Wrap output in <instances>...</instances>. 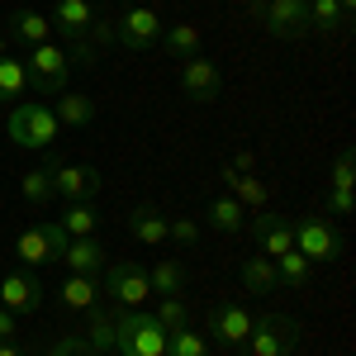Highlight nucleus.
<instances>
[{"mask_svg": "<svg viewBox=\"0 0 356 356\" xmlns=\"http://www.w3.org/2000/svg\"><path fill=\"white\" fill-rule=\"evenodd\" d=\"M171 332L157 323V314L147 309H124L114 314V352L119 356H166Z\"/></svg>", "mask_w": 356, "mask_h": 356, "instance_id": "1", "label": "nucleus"}, {"mask_svg": "<svg viewBox=\"0 0 356 356\" xmlns=\"http://www.w3.org/2000/svg\"><path fill=\"white\" fill-rule=\"evenodd\" d=\"M53 33H62V43H72L81 62L95 57V29H100V15L90 0H57L53 15H48Z\"/></svg>", "mask_w": 356, "mask_h": 356, "instance_id": "2", "label": "nucleus"}, {"mask_svg": "<svg viewBox=\"0 0 356 356\" xmlns=\"http://www.w3.org/2000/svg\"><path fill=\"white\" fill-rule=\"evenodd\" d=\"M5 129H10V143L33 147V152H53L57 134H62L53 105H15L10 119H5Z\"/></svg>", "mask_w": 356, "mask_h": 356, "instance_id": "3", "label": "nucleus"}, {"mask_svg": "<svg viewBox=\"0 0 356 356\" xmlns=\"http://www.w3.org/2000/svg\"><path fill=\"white\" fill-rule=\"evenodd\" d=\"M295 347H300V323L285 318V314L252 318V332H247V342H243L247 356H295Z\"/></svg>", "mask_w": 356, "mask_h": 356, "instance_id": "4", "label": "nucleus"}, {"mask_svg": "<svg viewBox=\"0 0 356 356\" xmlns=\"http://www.w3.org/2000/svg\"><path fill=\"white\" fill-rule=\"evenodd\" d=\"M24 72H29V86H33V90L62 95V90H67V76H72V53H67L62 43H38V48H29Z\"/></svg>", "mask_w": 356, "mask_h": 356, "instance_id": "5", "label": "nucleus"}, {"mask_svg": "<svg viewBox=\"0 0 356 356\" xmlns=\"http://www.w3.org/2000/svg\"><path fill=\"white\" fill-rule=\"evenodd\" d=\"M162 15L152 10V5H129L119 19H114V43L119 48H129V53H147V48H157V38H162Z\"/></svg>", "mask_w": 356, "mask_h": 356, "instance_id": "6", "label": "nucleus"}, {"mask_svg": "<svg viewBox=\"0 0 356 356\" xmlns=\"http://www.w3.org/2000/svg\"><path fill=\"white\" fill-rule=\"evenodd\" d=\"M67 228L57 219L38 223V228H24L19 238H15V252H19V261L24 266H53V261H62V252H67Z\"/></svg>", "mask_w": 356, "mask_h": 356, "instance_id": "7", "label": "nucleus"}, {"mask_svg": "<svg viewBox=\"0 0 356 356\" xmlns=\"http://www.w3.org/2000/svg\"><path fill=\"white\" fill-rule=\"evenodd\" d=\"M105 295H110L119 309H143V304L152 300V280H147V266H138V261H114L105 266Z\"/></svg>", "mask_w": 356, "mask_h": 356, "instance_id": "8", "label": "nucleus"}, {"mask_svg": "<svg viewBox=\"0 0 356 356\" xmlns=\"http://www.w3.org/2000/svg\"><path fill=\"white\" fill-rule=\"evenodd\" d=\"M290 233H295V252L309 257L314 266L342 257V238H337V228L323 223V219H314V214H309V219H295V223H290Z\"/></svg>", "mask_w": 356, "mask_h": 356, "instance_id": "9", "label": "nucleus"}, {"mask_svg": "<svg viewBox=\"0 0 356 356\" xmlns=\"http://www.w3.org/2000/svg\"><path fill=\"white\" fill-rule=\"evenodd\" d=\"M43 171H48V181H53V195H62L67 204L100 195V171H95V166H72V162H62V157H48Z\"/></svg>", "mask_w": 356, "mask_h": 356, "instance_id": "10", "label": "nucleus"}, {"mask_svg": "<svg viewBox=\"0 0 356 356\" xmlns=\"http://www.w3.org/2000/svg\"><path fill=\"white\" fill-rule=\"evenodd\" d=\"M209 332L219 337L223 347H243L247 332H252V309L238 300H219L209 309Z\"/></svg>", "mask_w": 356, "mask_h": 356, "instance_id": "11", "label": "nucleus"}, {"mask_svg": "<svg viewBox=\"0 0 356 356\" xmlns=\"http://www.w3.org/2000/svg\"><path fill=\"white\" fill-rule=\"evenodd\" d=\"M261 24L271 38H304L309 33V5L304 0H266Z\"/></svg>", "mask_w": 356, "mask_h": 356, "instance_id": "12", "label": "nucleus"}, {"mask_svg": "<svg viewBox=\"0 0 356 356\" xmlns=\"http://www.w3.org/2000/svg\"><path fill=\"white\" fill-rule=\"evenodd\" d=\"M181 90L191 95L195 105H214L219 90H223L219 67H214L209 57H186V67H181Z\"/></svg>", "mask_w": 356, "mask_h": 356, "instance_id": "13", "label": "nucleus"}, {"mask_svg": "<svg viewBox=\"0 0 356 356\" xmlns=\"http://www.w3.org/2000/svg\"><path fill=\"white\" fill-rule=\"evenodd\" d=\"M38 304H43L38 275H29V271H5L0 275V309H10V314H33Z\"/></svg>", "mask_w": 356, "mask_h": 356, "instance_id": "14", "label": "nucleus"}, {"mask_svg": "<svg viewBox=\"0 0 356 356\" xmlns=\"http://www.w3.org/2000/svg\"><path fill=\"white\" fill-rule=\"evenodd\" d=\"M252 238L261 243L266 257H285V252H295V233H290V219H280V214H252Z\"/></svg>", "mask_w": 356, "mask_h": 356, "instance_id": "15", "label": "nucleus"}, {"mask_svg": "<svg viewBox=\"0 0 356 356\" xmlns=\"http://www.w3.org/2000/svg\"><path fill=\"white\" fill-rule=\"evenodd\" d=\"M10 38H15L19 48H38V43H53V24H48V15H38V10H15V15H10Z\"/></svg>", "mask_w": 356, "mask_h": 356, "instance_id": "16", "label": "nucleus"}, {"mask_svg": "<svg viewBox=\"0 0 356 356\" xmlns=\"http://www.w3.org/2000/svg\"><path fill=\"white\" fill-rule=\"evenodd\" d=\"M62 261H67L76 275H100L105 266H110V261H105V247L95 243V238H72L67 252H62Z\"/></svg>", "mask_w": 356, "mask_h": 356, "instance_id": "17", "label": "nucleus"}, {"mask_svg": "<svg viewBox=\"0 0 356 356\" xmlns=\"http://www.w3.org/2000/svg\"><path fill=\"white\" fill-rule=\"evenodd\" d=\"M86 314H90V323H86V347L95 356H114V314L100 309V304H90Z\"/></svg>", "mask_w": 356, "mask_h": 356, "instance_id": "18", "label": "nucleus"}, {"mask_svg": "<svg viewBox=\"0 0 356 356\" xmlns=\"http://www.w3.org/2000/svg\"><path fill=\"white\" fill-rule=\"evenodd\" d=\"M129 233H134L143 247H162V243H166V219H162V209H152V204H138L134 219H129Z\"/></svg>", "mask_w": 356, "mask_h": 356, "instance_id": "19", "label": "nucleus"}, {"mask_svg": "<svg viewBox=\"0 0 356 356\" xmlns=\"http://www.w3.org/2000/svg\"><path fill=\"white\" fill-rule=\"evenodd\" d=\"M53 114H57V124H72V129H86L90 119H95V100L90 95H81V90H62V100L53 105Z\"/></svg>", "mask_w": 356, "mask_h": 356, "instance_id": "20", "label": "nucleus"}, {"mask_svg": "<svg viewBox=\"0 0 356 356\" xmlns=\"http://www.w3.org/2000/svg\"><path fill=\"white\" fill-rule=\"evenodd\" d=\"M238 275H243V285L252 290V295H275V290H280V275H275L271 257H247Z\"/></svg>", "mask_w": 356, "mask_h": 356, "instance_id": "21", "label": "nucleus"}, {"mask_svg": "<svg viewBox=\"0 0 356 356\" xmlns=\"http://www.w3.org/2000/svg\"><path fill=\"white\" fill-rule=\"evenodd\" d=\"M147 280H152V300H157V295H181V290H186V266L171 261V257H162V261L147 266Z\"/></svg>", "mask_w": 356, "mask_h": 356, "instance_id": "22", "label": "nucleus"}, {"mask_svg": "<svg viewBox=\"0 0 356 356\" xmlns=\"http://www.w3.org/2000/svg\"><path fill=\"white\" fill-rule=\"evenodd\" d=\"M209 223H214L219 233H243L247 228V204H238L233 195H219V200H209Z\"/></svg>", "mask_w": 356, "mask_h": 356, "instance_id": "23", "label": "nucleus"}, {"mask_svg": "<svg viewBox=\"0 0 356 356\" xmlns=\"http://www.w3.org/2000/svg\"><path fill=\"white\" fill-rule=\"evenodd\" d=\"M223 181H228V191H233L238 204H252V209L266 204V186H261L252 171H233V166H223Z\"/></svg>", "mask_w": 356, "mask_h": 356, "instance_id": "24", "label": "nucleus"}, {"mask_svg": "<svg viewBox=\"0 0 356 356\" xmlns=\"http://www.w3.org/2000/svg\"><path fill=\"white\" fill-rule=\"evenodd\" d=\"M62 228H67V238H95V228H100V209H95L90 200H76V204H67Z\"/></svg>", "mask_w": 356, "mask_h": 356, "instance_id": "25", "label": "nucleus"}, {"mask_svg": "<svg viewBox=\"0 0 356 356\" xmlns=\"http://www.w3.org/2000/svg\"><path fill=\"white\" fill-rule=\"evenodd\" d=\"M157 43H162L171 57H200V29L195 24H166Z\"/></svg>", "mask_w": 356, "mask_h": 356, "instance_id": "26", "label": "nucleus"}, {"mask_svg": "<svg viewBox=\"0 0 356 356\" xmlns=\"http://www.w3.org/2000/svg\"><path fill=\"white\" fill-rule=\"evenodd\" d=\"M62 304L67 309H90V304H100V275H76L62 285Z\"/></svg>", "mask_w": 356, "mask_h": 356, "instance_id": "27", "label": "nucleus"}, {"mask_svg": "<svg viewBox=\"0 0 356 356\" xmlns=\"http://www.w3.org/2000/svg\"><path fill=\"white\" fill-rule=\"evenodd\" d=\"M24 86H29L24 62H19V57H5V53H0V105H15V100L24 95Z\"/></svg>", "mask_w": 356, "mask_h": 356, "instance_id": "28", "label": "nucleus"}, {"mask_svg": "<svg viewBox=\"0 0 356 356\" xmlns=\"http://www.w3.org/2000/svg\"><path fill=\"white\" fill-rule=\"evenodd\" d=\"M275 275H280V285L304 290V285H309V275H314V261L300 257V252H285V257H275Z\"/></svg>", "mask_w": 356, "mask_h": 356, "instance_id": "29", "label": "nucleus"}, {"mask_svg": "<svg viewBox=\"0 0 356 356\" xmlns=\"http://www.w3.org/2000/svg\"><path fill=\"white\" fill-rule=\"evenodd\" d=\"M347 19L352 15L337 0H309V29H328L332 33V29H347Z\"/></svg>", "mask_w": 356, "mask_h": 356, "instance_id": "30", "label": "nucleus"}, {"mask_svg": "<svg viewBox=\"0 0 356 356\" xmlns=\"http://www.w3.org/2000/svg\"><path fill=\"white\" fill-rule=\"evenodd\" d=\"M157 323H162L166 332H181V328H191V314H186V304H181V295H157Z\"/></svg>", "mask_w": 356, "mask_h": 356, "instance_id": "31", "label": "nucleus"}, {"mask_svg": "<svg viewBox=\"0 0 356 356\" xmlns=\"http://www.w3.org/2000/svg\"><path fill=\"white\" fill-rule=\"evenodd\" d=\"M166 356H209V342H204L200 332L181 328V332H171V337H166Z\"/></svg>", "mask_w": 356, "mask_h": 356, "instance_id": "32", "label": "nucleus"}, {"mask_svg": "<svg viewBox=\"0 0 356 356\" xmlns=\"http://www.w3.org/2000/svg\"><path fill=\"white\" fill-rule=\"evenodd\" d=\"M352 186H356V152L342 147V152L332 157V191H352Z\"/></svg>", "mask_w": 356, "mask_h": 356, "instance_id": "33", "label": "nucleus"}, {"mask_svg": "<svg viewBox=\"0 0 356 356\" xmlns=\"http://www.w3.org/2000/svg\"><path fill=\"white\" fill-rule=\"evenodd\" d=\"M19 191H24L29 204H48V200H53V181H48V171H24Z\"/></svg>", "mask_w": 356, "mask_h": 356, "instance_id": "34", "label": "nucleus"}, {"mask_svg": "<svg viewBox=\"0 0 356 356\" xmlns=\"http://www.w3.org/2000/svg\"><path fill=\"white\" fill-rule=\"evenodd\" d=\"M43 356H95V352L86 347V337H72V332H62V337H53V342L43 347Z\"/></svg>", "mask_w": 356, "mask_h": 356, "instance_id": "35", "label": "nucleus"}, {"mask_svg": "<svg viewBox=\"0 0 356 356\" xmlns=\"http://www.w3.org/2000/svg\"><path fill=\"white\" fill-rule=\"evenodd\" d=\"M166 238H176V243H200V223L195 219H166Z\"/></svg>", "mask_w": 356, "mask_h": 356, "instance_id": "36", "label": "nucleus"}, {"mask_svg": "<svg viewBox=\"0 0 356 356\" xmlns=\"http://www.w3.org/2000/svg\"><path fill=\"white\" fill-rule=\"evenodd\" d=\"M328 209H332V214H342V219H347V214L356 209V195H352V191H332V195H328Z\"/></svg>", "mask_w": 356, "mask_h": 356, "instance_id": "37", "label": "nucleus"}, {"mask_svg": "<svg viewBox=\"0 0 356 356\" xmlns=\"http://www.w3.org/2000/svg\"><path fill=\"white\" fill-rule=\"evenodd\" d=\"M15 332H19V314L0 309V342H15Z\"/></svg>", "mask_w": 356, "mask_h": 356, "instance_id": "38", "label": "nucleus"}, {"mask_svg": "<svg viewBox=\"0 0 356 356\" xmlns=\"http://www.w3.org/2000/svg\"><path fill=\"white\" fill-rule=\"evenodd\" d=\"M252 166H257V162H252V152H238V157H233V171H252Z\"/></svg>", "mask_w": 356, "mask_h": 356, "instance_id": "39", "label": "nucleus"}, {"mask_svg": "<svg viewBox=\"0 0 356 356\" xmlns=\"http://www.w3.org/2000/svg\"><path fill=\"white\" fill-rule=\"evenodd\" d=\"M0 356H24V352H19L15 342H0Z\"/></svg>", "mask_w": 356, "mask_h": 356, "instance_id": "40", "label": "nucleus"}, {"mask_svg": "<svg viewBox=\"0 0 356 356\" xmlns=\"http://www.w3.org/2000/svg\"><path fill=\"white\" fill-rule=\"evenodd\" d=\"M304 5H309V0H304Z\"/></svg>", "mask_w": 356, "mask_h": 356, "instance_id": "41", "label": "nucleus"}]
</instances>
